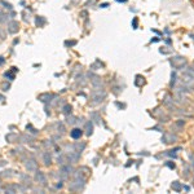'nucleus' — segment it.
<instances>
[{
	"label": "nucleus",
	"instance_id": "4",
	"mask_svg": "<svg viewBox=\"0 0 194 194\" xmlns=\"http://www.w3.org/2000/svg\"><path fill=\"white\" fill-rule=\"evenodd\" d=\"M7 16H4V14H2L0 16V22H4V21H7V18H5Z\"/></svg>",
	"mask_w": 194,
	"mask_h": 194
},
{
	"label": "nucleus",
	"instance_id": "6",
	"mask_svg": "<svg viewBox=\"0 0 194 194\" xmlns=\"http://www.w3.org/2000/svg\"><path fill=\"white\" fill-rule=\"evenodd\" d=\"M3 62H4V58H3V57H0V65H2Z\"/></svg>",
	"mask_w": 194,
	"mask_h": 194
},
{
	"label": "nucleus",
	"instance_id": "3",
	"mask_svg": "<svg viewBox=\"0 0 194 194\" xmlns=\"http://www.w3.org/2000/svg\"><path fill=\"white\" fill-rule=\"evenodd\" d=\"M43 22H44V19L43 18H36V23L40 26V25H43Z\"/></svg>",
	"mask_w": 194,
	"mask_h": 194
},
{
	"label": "nucleus",
	"instance_id": "2",
	"mask_svg": "<svg viewBox=\"0 0 194 194\" xmlns=\"http://www.w3.org/2000/svg\"><path fill=\"white\" fill-rule=\"evenodd\" d=\"M80 135H82V131H80V129H78V128H75V129H72V131H71V137H72V139H78V137H80Z\"/></svg>",
	"mask_w": 194,
	"mask_h": 194
},
{
	"label": "nucleus",
	"instance_id": "1",
	"mask_svg": "<svg viewBox=\"0 0 194 194\" xmlns=\"http://www.w3.org/2000/svg\"><path fill=\"white\" fill-rule=\"evenodd\" d=\"M18 22L17 21H10V22H8V31L10 32V34H14V32H17L18 31Z\"/></svg>",
	"mask_w": 194,
	"mask_h": 194
},
{
	"label": "nucleus",
	"instance_id": "5",
	"mask_svg": "<svg viewBox=\"0 0 194 194\" xmlns=\"http://www.w3.org/2000/svg\"><path fill=\"white\" fill-rule=\"evenodd\" d=\"M0 38H2V39H3V38H5V32H4L2 29H0Z\"/></svg>",
	"mask_w": 194,
	"mask_h": 194
}]
</instances>
